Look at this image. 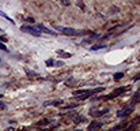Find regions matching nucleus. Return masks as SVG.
<instances>
[{
  "label": "nucleus",
  "mask_w": 140,
  "mask_h": 131,
  "mask_svg": "<svg viewBox=\"0 0 140 131\" xmlns=\"http://www.w3.org/2000/svg\"><path fill=\"white\" fill-rule=\"evenodd\" d=\"M25 72L29 75V76H38V74L36 71H31V70H29V68H25Z\"/></svg>",
  "instance_id": "obj_14"
},
{
  "label": "nucleus",
  "mask_w": 140,
  "mask_h": 131,
  "mask_svg": "<svg viewBox=\"0 0 140 131\" xmlns=\"http://www.w3.org/2000/svg\"><path fill=\"white\" fill-rule=\"evenodd\" d=\"M50 123H52L50 119H44V120H41V122H38L37 126H48V124H50Z\"/></svg>",
  "instance_id": "obj_13"
},
{
  "label": "nucleus",
  "mask_w": 140,
  "mask_h": 131,
  "mask_svg": "<svg viewBox=\"0 0 140 131\" xmlns=\"http://www.w3.org/2000/svg\"><path fill=\"white\" fill-rule=\"evenodd\" d=\"M63 105V100L61 98H57V100H49V101H45L44 106H59Z\"/></svg>",
  "instance_id": "obj_7"
},
{
  "label": "nucleus",
  "mask_w": 140,
  "mask_h": 131,
  "mask_svg": "<svg viewBox=\"0 0 140 131\" xmlns=\"http://www.w3.org/2000/svg\"><path fill=\"white\" fill-rule=\"evenodd\" d=\"M0 34H3V30H2V29H0Z\"/></svg>",
  "instance_id": "obj_25"
},
{
  "label": "nucleus",
  "mask_w": 140,
  "mask_h": 131,
  "mask_svg": "<svg viewBox=\"0 0 140 131\" xmlns=\"http://www.w3.org/2000/svg\"><path fill=\"white\" fill-rule=\"evenodd\" d=\"M7 40H8V38H7V36L0 34V41H2V42H7Z\"/></svg>",
  "instance_id": "obj_20"
},
{
  "label": "nucleus",
  "mask_w": 140,
  "mask_h": 131,
  "mask_svg": "<svg viewBox=\"0 0 140 131\" xmlns=\"http://www.w3.org/2000/svg\"><path fill=\"white\" fill-rule=\"evenodd\" d=\"M7 108V105H6V103H3V101H0V111H4Z\"/></svg>",
  "instance_id": "obj_18"
},
{
  "label": "nucleus",
  "mask_w": 140,
  "mask_h": 131,
  "mask_svg": "<svg viewBox=\"0 0 140 131\" xmlns=\"http://www.w3.org/2000/svg\"><path fill=\"white\" fill-rule=\"evenodd\" d=\"M106 113H109V109L108 108H103V109H90V116L93 118H101Z\"/></svg>",
  "instance_id": "obj_5"
},
{
  "label": "nucleus",
  "mask_w": 140,
  "mask_h": 131,
  "mask_svg": "<svg viewBox=\"0 0 140 131\" xmlns=\"http://www.w3.org/2000/svg\"><path fill=\"white\" fill-rule=\"evenodd\" d=\"M136 81H140V74H137V75L133 78V82H136Z\"/></svg>",
  "instance_id": "obj_23"
},
{
  "label": "nucleus",
  "mask_w": 140,
  "mask_h": 131,
  "mask_svg": "<svg viewBox=\"0 0 140 131\" xmlns=\"http://www.w3.org/2000/svg\"><path fill=\"white\" fill-rule=\"evenodd\" d=\"M57 55H59L60 57H63V59H69V57H72V53L65 52V51H61V49L57 51Z\"/></svg>",
  "instance_id": "obj_9"
},
{
  "label": "nucleus",
  "mask_w": 140,
  "mask_h": 131,
  "mask_svg": "<svg viewBox=\"0 0 140 131\" xmlns=\"http://www.w3.org/2000/svg\"><path fill=\"white\" fill-rule=\"evenodd\" d=\"M136 103H140V91H136L132 97V104H136Z\"/></svg>",
  "instance_id": "obj_11"
},
{
  "label": "nucleus",
  "mask_w": 140,
  "mask_h": 131,
  "mask_svg": "<svg viewBox=\"0 0 140 131\" xmlns=\"http://www.w3.org/2000/svg\"><path fill=\"white\" fill-rule=\"evenodd\" d=\"M78 106V104H68L65 106H61V109H72V108H76Z\"/></svg>",
  "instance_id": "obj_16"
},
{
  "label": "nucleus",
  "mask_w": 140,
  "mask_h": 131,
  "mask_svg": "<svg viewBox=\"0 0 140 131\" xmlns=\"http://www.w3.org/2000/svg\"><path fill=\"white\" fill-rule=\"evenodd\" d=\"M129 89H131V86H121V87H118V89L113 90L110 94L103 96V97H98V98H95V100H112V98H117V97H120L121 94H124L125 91H128Z\"/></svg>",
  "instance_id": "obj_2"
},
{
  "label": "nucleus",
  "mask_w": 140,
  "mask_h": 131,
  "mask_svg": "<svg viewBox=\"0 0 140 131\" xmlns=\"http://www.w3.org/2000/svg\"><path fill=\"white\" fill-rule=\"evenodd\" d=\"M103 126V123L102 122H97V120H94V122H91L89 126H87V130L89 131H93V130H98V128H101Z\"/></svg>",
  "instance_id": "obj_8"
},
{
  "label": "nucleus",
  "mask_w": 140,
  "mask_h": 131,
  "mask_svg": "<svg viewBox=\"0 0 140 131\" xmlns=\"http://www.w3.org/2000/svg\"><path fill=\"white\" fill-rule=\"evenodd\" d=\"M2 97H3V94H0V98H2Z\"/></svg>",
  "instance_id": "obj_26"
},
{
  "label": "nucleus",
  "mask_w": 140,
  "mask_h": 131,
  "mask_svg": "<svg viewBox=\"0 0 140 131\" xmlns=\"http://www.w3.org/2000/svg\"><path fill=\"white\" fill-rule=\"evenodd\" d=\"M133 106H135V104H132V103L129 105H127V106H124L121 111H118V112H117V116H118V118H125V116L131 115L133 112Z\"/></svg>",
  "instance_id": "obj_4"
},
{
  "label": "nucleus",
  "mask_w": 140,
  "mask_h": 131,
  "mask_svg": "<svg viewBox=\"0 0 140 131\" xmlns=\"http://www.w3.org/2000/svg\"><path fill=\"white\" fill-rule=\"evenodd\" d=\"M59 2L63 4V6H69V3L68 2H67V0H59Z\"/></svg>",
  "instance_id": "obj_21"
},
{
  "label": "nucleus",
  "mask_w": 140,
  "mask_h": 131,
  "mask_svg": "<svg viewBox=\"0 0 140 131\" xmlns=\"http://www.w3.org/2000/svg\"><path fill=\"white\" fill-rule=\"evenodd\" d=\"M36 27H37L41 33H45V34H52V36H57V33H56V32H53L52 29L46 27L45 25H42V23H40V25H36Z\"/></svg>",
  "instance_id": "obj_6"
},
{
  "label": "nucleus",
  "mask_w": 140,
  "mask_h": 131,
  "mask_svg": "<svg viewBox=\"0 0 140 131\" xmlns=\"http://www.w3.org/2000/svg\"><path fill=\"white\" fill-rule=\"evenodd\" d=\"M0 49H2V51H6V52H8V49H7V47L4 45V44H3L2 41H0Z\"/></svg>",
  "instance_id": "obj_19"
},
{
  "label": "nucleus",
  "mask_w": 140,
  "mask_h": 131,
  "mask_svg": "<svg viewBox=\"0 0 140 131\" xmlns=\"http://www.w3.org/2000/svg\"><path fill=\"white\" fill-rule=\"evenodd\" d=\"M78 4H79V7H80V8H83V10L86 8V7H84V4H82L80 2H78Z\"/></svg>",
  "instance_id": "obj_24"
},
{
  "label": "nucleus",
  "mask_w": 140,
  "mask_h": 131,
  "mask_svg": "<svg viewBox=\"0 0 140 131\" xmlns=\"http://www.w3.org/2000/svg\"><path fill=\"white\" fill-rule=\"evenodd\" d=\"M21 30L23 33H27V34H31V36H34V37H40L41 36V32L38 30V29L36 26H29V25H23L21 27Z\"/></svg>",
  "instance_id": "obj_3"
},
{
  "label": "nucleus",
  "mask_w": 140,
  "mask_h": 131,
  "mask_svg": "<svg viewBox=\"0 0 140 131\" xmlns=\"http://www.w3.org/2000/svg\"><path fill=\"white\" fill-rule=\"evenodd\" d=\"M55 29H56L57 32H60L61 34H64V36H84V34H87L86 32H83V30H78V29H74V27L55 26Z\"/></svg>",
  "instance_id": "obj_1"
},
{
  "label": "nucleus",
  "mask_w": 140,
  "mask_h": 131,
  "mask_svg": "<svg viewBox=\"0 0 140 131\" xmlns=\"http://www.w3.org/2000/svg\"><path fill=\"white\" fill-rule=\"evenodd\" d=\"M45 64H46L48 67H50V66H55V60H53V59H48V60L45 61Z\"/></svg>",
  "instance_id": "obj_17"
},
{
  "label": "nucleus",
  "mask_w": 140,
  "mask_h": 131,
  "mask_svg": "<svg viewBox=\"0 0 140 131\" xmlns=\"http://www.w3.org/2000/svg\"><path fill=\"white\" fill-rule=\"evenodd\" d=\"M103 48H106V44H98V45L90 47V51H99V49H103Z\"/></svg>",
  "instance_id": "obj_10"
},
{
  "label": "nucleus",
  "mask_w": 140,
  "mask_h": 131,
  "mask_svg": "<svg viewBox=\"0 0 140 131\" xmlns=\"http://www.w3.org/2000/svg\"><path fill=\"white\" fill-rule=\"evenodd\" d=\"M122 76H124L122 72H117V74H114V75H113V79H114V81H120V79L122 78Z\"/></svg>",
  "instance_id": "obj_15"
},
{
  "label": "nucleus",
  "mask_w": 140,
  "mask_h": 131,
  "mask_svg": "<svg viewBox=\"0 0 140 131\" xmlns=\"http://www.w3.org/2000/svg\"><path fill=\"white\" fill-rule=\"evenodd\" d=\"M0 17H3V18H6V19H7V21H8V22H11V23H12V25H15V22H14V19H12V18H10V17L7 15V14H4L3 11H0Z\"/></svg>",
  "instance_id": "obj_12"
},
{
  "label": "nucleus",
  "mask_w": 140,
  "mask_h": 131,
  "mask_svg": "<svg viewBox=\"0 0 140 131\" xmlns=\"http://www.w3.org/2000/svg\"><path fill=\"white\" fill-rule=\"evenodd\" d=\"M110 10H112V11H110V14H114V12H118V7H112V8H110Z\"/></svg>",
  "instance_id": "obj_22"
}]
</instances>
